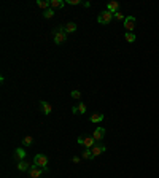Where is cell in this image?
I'll use <instances>...</instances> for the list:
<instances>
[{
    "label": "cell",
    "instance_id": "6da1fadb",
    "mask_svg": "<svg viewBox=\"0 0 159 178\" xmlns=\"http://www.w3.org/2000/svg\"><path fill=\"white\" fill-rule=\"evenodd\" d=\"M53 35H54V43H56V45H62V43H65L67 37H69V34L65 32V29L62 26L53 29Z\"/></svg>",
    "mask_w": 159,
    "mask_h": 178
},
{
    "label": "cell",
    "instance_id": "7a4b0ae2",
    "mask_svg": "<svg viewBox=\"0 0 159 178\" xmlns=\"http://www.w3.org/2000/svg\"><path fill=\"white\" fill-rule=\"evenodd\" d=\"M48 172V167H37V165H32L29 170V175L30 178H40L43 173H46Z\"/></svg>",
    "mask_w": 159,
    "mask_h": 178
},
{
    "label": "cell",
    "instance_id": "3957f363",
    "mask_svg": "<svg viewBox=\"0 0 159 178\" xmlns=\"http://www.w3.org/2000/svg\"><path fill=\"white\" fill-rule=\"evenodd\" d=\"M113 19V13H110V11H102V13L97 16V22L99 24H110Z\"/></svg>",
    "mask_w": 159,
    "mask_h": 178
},
{
    "label": "cell",
    "instance_id": "277c9868",
    "mask_svg": "<svg viewBox=\"0 0 159 178\" xmlns=\"http://www.w3.org/2000/svg\"><path fill=\"white\" fill-rule=\"evenodd\" d=\"M34 164L37 165V167H48V157L45 154H35Z\"/></svg>",
    "mask_w": 159,
    "mask_h": 178
},
{
    "label": "cell",
    "instance_id": "5b68a950",
    "mask_svg": "<svg viewBox=\"0 0 159 178\" xmlns=\"http://www.w3.org/2000/svg\"><path fill=\"white\" fill-rule=\"evenodd\" d=\"M124 29L127 32H132L134 29H135V18L134 16H127L124 19Z\"/></svg>",
    "mask_w": 159,
    "mask_h": 178
},
{
    "label": "cell",
    "instance_id": "8992f818",
    "mask_svg": "<svg viewBox=\"0 0 159 178\" xmlns=\"http://www.w3.org/2000/svg\"><path fill=\"white\" fill-rule=\"evenodd\" d=\"M105 150H107V148H105L103 145H97V143L92 146V148H91V151H92V156H94V157L100 156V154H102V153L105 151Z\"/></svg>",
    "mask_w": 159,
    "mask_h": 178
},
{
    "label": "cell",
    "instance_id": "52a82bcc",
    "mask_svg": "<svg viewBox=\"0 0 159 178\" xmlns=\"http://www.w3.org/2000/svg\"><path fill=\"white\" fill-rule=\"evenodd\" d=\"M107 11H110V13H118V11H119V3L118 2H115V0H113V2H110L108 5H107Z\"/></svg>",
    "mask_w": 159,
    "mask_h": 178
},
{
    "label": "cell",
    "instance_id": "ba28073f",
    "mask_svg": "<svg viewBox=\"0 0 159 178\" xmlns=\"http://www.w3.org/2000/svg\"><path fill=\"white\" fill-rule=\"evenodd\" d=\"M103 135H105V129H103V127H97L94 131V134H92V137H94L96 142H97V140H102Z\"/></svg>",
    "mask_w": 159,
    "mask_h": 178
},
{
    "label": "cell",
    "instance_id": "9c48e42d",
    "mask_svg": "<svg viewBox=\"0 0 159 178\" xmlns=\"http://www.w3.org/2000/svg\"><path fill=\"white\" fill-rule=\"evenodd\" d=\"M37 7H40L43 11H46V10L51 8V2H50V0H48V2H46V0H37Z\"/></svg>",
    "mask_w": 159,
    "mask_h": 178
},
{
    "label": "cell",
    "instance_id": "30bf717a",
    "mask_svg": "<svg viewBox=\"0 0 159 178\" xmlns=\"http://www.w3.org/2000/svg\"><path fill=\"white\" fill-rule=\"evenodd\" d=\"M40 107H41V110H43V113H45V115H51V112H53V107H51L48 102L41 100V102H40Z\"/></svg>",
    "mask_w": 159,
    "mask_h": 178
},
{
    "label": "cell",
    "instance_id": "8fae6325",
    "mask_svg": "<svg viewBox=\"0 0 159 178\" xmlns=\"http://www.w3.org/2000/svg\"><path fill=\"white\" fill-rule=\"evenodd\" d=\"M30 167H32V165H30L27 161H19V162H18V170H19V172L30 170Z\"/></svg>",
    "mask_w": 159,
    "mask_h": 178
},
{
    "label": "cell",
    "instance_id": "7c38bea8",
    "mask_svg": "<svg viewBox=\"0 0 159 178\" xmlns=\"http://www.w3.org/2000/svg\"><path fill=\"white\" fill-rule=\"evenodd\" d=\"M96 145V140H94V137H84V142H83V146L84 148H92V146Z\"/></svg>",
    "mask_w": 159,
    "mask_h": 178
},
{
    "label": "cell",
    "instance_id": "4fadbf2b",
    "mask_svg": "<svg viewBox=\"0 0 159 178\" xmlns=\"http://www.w3.org/2000/svg\"><path fill=\"white\" fill-rule=\"evenodd\" d=\"M15 157L18 159V161H24V157H26V151H24V148H16Z\"/></svg>",
    "mask_w": 159,
    "mask_h": 178
},
{
    "label": "cell",
    "instance_id": "5bb4252c",
    "mask_svg": "<svg viewBox=\"0 0 159 178\" xmlns=\"http://www.w3.org/2000/svg\"><path fill=\"white\" fill-rule=\"evenodd\" d=\"M103 118H105V116H103L102 113H94V115H91V122H100V121H103Z\"/></svg>",
    "mask_w": 159,
    "mask_h": 178
},
{
    "label": "cell",
    "instance_id": "9a60e30c",
    "mask_svg": "<svg viewBox=\"0 0 159 178\" xmlns=\"http://www.w3.org/2000/svg\"><path fill=\"white\" fill-rule=\"evenodd\" d=\"M64 29H65L67 34H73L76 30V24L75 22H69V24H65V26H64Z\"/></svg>",
    "mask_w": 159,
    "mask_h": 178
},
{
    "label": "cell",
    "instance_id": "2e32d148",
    "mask_svg": "<svg viewBox=\"0 0 159 178\" xmlns=\"http://www.w3.org/2000/svg\"><path fill=\"white\" fill-rule=\"evenodd\" d=\"M51 2V8L54 10V8H62L64 5H65V2L64 0H50Z\"/></svg>",
    "mask_w": 159,
    "mask_h": 178
},
{
    "label": "cell",
    "instance_id": "e0dca14e",
    "mask_svg": "<svg viewBox=\"0 0 159 178\" xmlns=\"http://www.w3.org/2000/svg\"><path fill=\"white\" fill-rule=\"evenodd\" d=\"M81 159H94L92 151H91L89 148H84V151L81 153Z\"/></svg>",
    "mask_w": 159,
    "mask_h": 178
},
{
    "label": "cell",
    "instance_id": "ac0fdd59",
    "mask_svg": "<svg viewBox=\"0 0 159 178\" xmlns=\"http://www.w3.org/2000/svg\"><path fill=\"white\" fill-rule=\"evenodd\" d=\"M124 38H126L127 43H134L137 37H135V34H134V32H127V34H124Z\"/></svg>",
    "mask_w": 159,
    "mask_h": 178
},
{
    "label": "cell",
    "instance_id": "d6986e66",
    "mask_svg": "<svg viewBox=\"0 0 159 178\" xmlns=\"http://www.w3.org/2000/svg\"><path fill=\"white\" fill-rule=\"evenodd\" d=\"M32 142H34V138L30 137V135H26V137L22 138V145L24 146H30V145H32Z\"/></svg>",
    "mask_w": 159,
    "mask_h": 178
},
{
    "label": "cell",
    "instance_id": "ffe728a7",
    "mask_svg": "<svg viewBox=\"0 0 159 178\" xmlns=\"http://www.w3.org/2000/svg\"><path fill=\"white\" fill-rule=\"evenodd\" d=\"M53 16H54V10H53V8H50V10L43 11V18H45V19H51Z\"/></svg>",
    "mask_w": 159,
    "mask_h": 178
},
{
    "label": "cell",
    "instance_id": "44dd1931",
    "mask_svg": "<svg viewBox=\"0 0 159 178\" xmlns=\"http://www.w3.org/2000/svg\"><path fill=\"white\" fill-rule=\"evenodd\" d=\"M70 95H72V99H75V100H80V99H81V92H80L78 89H73L72 92H70Z\"/></svg>",
    "mask_w": 159,
    "mask_h": 178
},
{
    "label": "cell",
    "instance_id": "7402d4cb",
    "mask_svg": "<svg viewBox=\"0 0 159 178\" xmlns=\"http://www.w3.org/2000/svg\"><path fill=\"white\" fill-rule=\"evenodd\" d=\"M78 113H81V115L86 113V105L83 102H78Z\"/></svg>",
    "mask_w": 159,
    "mask_h": 178
},
{
    "label": "cell",
    "instance_id": "603a6c76",
    "mask_svg": "<svg viewBox=\"0 0 159 178\" xmlns=\"http://www.w3.org/2000/svg\"><path fill=\"white\" fill-rule=\"evenodd\" d=\"M113 18H115V19H118V21H124V19H126L124 15L121 13V11H118V13H115V15H113Z\"/></svg>",
    "mask_w": 159,
    "mask_h": 178
},
{
    "label": "cell",
    "instance_id": "cb8c5ba5",
    "mask_svg": "<svg viewBox=\"0 0 159 178\" xmlns=\"http://www.w3.org/2000/svg\"><path fill=\"white\" fill-rule=\"evenodd\" d=\"M65 3H69V5H80L81 2H80V0H65Z\"/></svg>",
    "mask_w": 159,
    "mask_h": 178
},
{
    "label": "cell",
    "instance_id": "d4e9b609",
    "mask_svg": "<svg viewBox=\"0 0 159 178\" xmlns=\"http://www.w3.org/2000/svg\"><path fill=\"white\" fill-rule=\"evenodd\" d=\"M80 161H81V157H78V156H73L72 157V162H75V164H78Z\"/></svg>",
    "mask_w": 159,
    "mask_h": 178
},
{
    "label": "cell",
    "instance_id": "484cf974",
    "mask_svg": "<svg viewBox=\"0 0 159 178\" xmlns=\"http://www.w3.org/2000/svg\"><path fill=\"white\" fill-rule=\"evenodd\" d=\"M72 113H73V115L78 113V105H73V107H72Z\"/></svg>",
    "mask_w": 159,
    "mask_h": 178
},
{
    "label": "cell",
    "instance_id": "4316f807",
    "mask_svg": "<svg viewBox=\"0 0 159 178\" xmlns=\"http://www.w3.org/2000/svg\"><path fill=\"white\" fill-rule=\"evenodd\" d=\"M83 142H84V137H83V135H81V137H78V143H80V145H83Z\"/></svg>",
    "mask_w": 159,
    "mask_h": 178
},
{
    "label": "cell",
    "instance_id": "83f0119b",
    "mask_svg": "<svg viewBox=\"0 0 159 178\" xmlns=\"http://www.w3.org/2000/svg\"><path fill=\"white\" fill-rule=\"evenodd\" d=\"M83 7H84V8H89V7H91V3H89V2H84V3H83Z\"/></svg>",
    "mask_w": 159,
    "mask_h": 178
}]
</instances>
